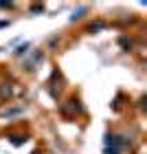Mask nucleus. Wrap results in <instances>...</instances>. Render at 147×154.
Wrapping results in <instances>:
<instances>
[]
</instances>
